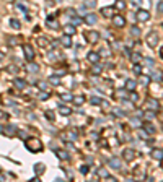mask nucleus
Segmentation results:
<instances>
[{"mask_svg": "<svg viewBox=\"0 0 163 182\" xmlns=\"http://www.w3.org/2000/svg\"><path fill=\"white\" fill-rule=\"evenodd\" d=\"M25 147H26L28 151H31V153L42 151V143L38 138H26L25 140Z\"/></svg>", "mask_w": 163, "mask_h": 182, "instance_id": "obj_1", "label": "nucleus"}, {"mask_svg": "<svg viewBox=\"0 0 163 182\" xmlns=\"http://www.w3.org/2000/svg\"><path fill=\"white\" fill-rule=\"evenodd\" d=\"M158 41H160V38H158V33H157V31H150V33L147 34V44H149L152 49L158 46Z\"/></svg>", "mask_w": 163, "mask_h": 182, "instance_id": "obj_2", "label": "nucleus"}, {"mask_svg": "<svg viewBox=\"0 0 163 182\" xmlns=\"http://www.w3.org/2000/svg\"><path fill=\"white\" fill-rule=\"evenodd\" d=\"M61 140L64 141H75L77 140V133L72 132V130H65V132H61Z\"/></svg>", "mask_w": 163, "mask_h": 182, "instance_id": "obj_3", "label": "nucleus"}, {"mask_svg": "<svg viewBox=\"0 0 163 182\" xmlns=\"http://www.w3.org/2000/svg\"><path fill=\"white\" fill-rule=\"evenodd\" d=\"M108 166L111 169H114V171H121V168H122V163H121V159L116 156H113V158H109L108 159Z\"/></svg>", "mask_w": 163, "mask_h": 182, "instance_id": "obj_4", "label": "nucleus"}, {"mask_svg": "<svg viewBox=\"0 0 163 182\" xmlns=\"http://www.w3.org/2000/svg\"><path fill=\"white\" fill-rule=\"evenodd\" d=\"M136 18H137V21L144 23V21H147V20H150V11H147V10H144V8L137 10Z\"/></svg>", "mask_w": 163, "mask_h": 182, "instance_id": "obj_5", "label": "nucleus"}, {"mask_svg": "<svg viewBox=\"0 0 163 182\" xmlns=\"http://www.w3.org/2000/svg\"><path fill=\"white\" fill-rule=\"evenodd\" d=\"M3 133H5L7 137H15V135L18 133V130H17V125H13V124L5 125V128H3Z\"/></svg>", "mask_w": 163, "mask_h": 182, "instance_id": "obj_6", "label": "nucleus"}, {"mask_svg": "<svg viewBox=\"0 0 163 182\" xmlns=\"http://www.w3.org/2000/svg\"><path fill=\"white\" fill-rule=\"evenodd\" d=\"M23 49H25V57L28 62H31V60L34 59V51H33V47L30 46V44H25L23 46Z\"/></svg>", "mask_w": 163, "mask_h": 182, "instance_id": "obj_7", "label": "nucleus"}, {"mask_svg": "<svg viewBox=\"0 0 163 182\" xmlns=\"http://www.w3.org/2000/svg\"><path fill=\"white\" fill-rule=\"evenodd\" d=\"M111 20H113V25L118 26V28H122V26L126 25V18L122 17V15H114Z\"/></svg>", "mask_w": 163, "mask_h": 182, "instance_id": "obj_8", "label": "nucleus"}, {"mask_svg": "<svg viewBox=\"0 0 163 182\" xmlns=\"http://www.w3.org/2000/svg\"><path fill=\"white\" fill-rule=\"evenodd\" d=\"M122 156H124L126 161H132L134 158H136V150L132 148H126L124 151H122Z\"/></svg>", "mask_w": 163, "mask_h": 182, "instance_id": "obj_9", "label": "nucleus"}, {"mask_svg": "<svg viewBox=\"0 0 163 182\" xmlns=\"http://www.w3.org/2000/svg\"><path fill=\"white\" fill-rule=\"evenodd\" d=\"M150 155H152V158H153V159L161 161V159H163V148H153Z\"/></svg>", "mask_w": 163, "mask_h": 182, "instance_id": "obj_10", "label": "nucleus"}, {"mask_svg": "<svg viewBox=\"0 0 163 182\" xmlns=\"http://www.w3.org/2000/svg\"><path fill=\"white\" fill-rule=\"evenodd\" d=\"M59 41H61V44L64 47H70L72 46V36H69V34H64L61 39H59Z\"/></svg>", "mask_w": 163, "mask_h": 182, "instance_id": "obj_11", "label": "nucleus"}, {"mask_svg": "<svg viewBox=\"0 0 163 182\" xmlns=\"http://www.w3.org/2000/svg\"><path fill=\"white\" fill-rule=\"evenodd\" d=\"M100 57H101V55H100V52H95V51L88 52V55H86V59H88L91 63H96L98 60H100Z\"/></svg>", "mask_w": 163, "mask_h": 182, "instance_id": "obj_12", "label": "nucleus"}, {"mask_svg": "<svg viewBox=\"0 0 163 182\" xmlns=\"http://www.w3.org/2000/svg\"><path fill=\"white\" fill-rule=\"evenodd\" d=\"M96 21H98V17L95 13H86L85 15V23L86 25H95Z\"/></svg>", "mask_w": 163, "mask_h": 182, "instance_id": "obj_13", "label": "nucleus"}, {"mask_svg": "<svg viewBox=\"0 0 163 182\" xmlns=\"http://www.w3.org/2000/svg\"><path fill=\"white\" fill-rule=\"evenodd\" d=\"M88 42L91 44H95V42H98V39H100V34H98V31H90L88 34Z\"/></svg>", "mask_w": 163, "mask_h": 182, "instance_id": "obj_14", "label": "nucleus"}, {"mask_svg": "<svg viewBox=\"0 0 163 182\" xmlns=\"http://www.w3.org/2000/svg\"><path fill=\"white\" fill-rule=\"evenodd\" d=\"M55 155H57V158H59V159H62V161H69L70 159V155L67 151H64V150H57Z\"/></svg>", "mask_w": 163, "mask_h": 182, "instance_id": "obj_15", "label": "nucleus"}, {"mask_svg": "<svg viewBox=\"0 0 163 182\" xmlns=\"http://www.w3.org/2000/svg\"><path fill=\"white\" fill-rule=\"evenodd\" d=\"M101 15L106 18H113L114 17V8H109V7H105V8H101Z\"/></svg>", "mask_w": 163, "mask_h": 182, "instance_id": "obj_16", "label": "nucleus"}, {"mask_svg": "<svg viewBox=\"0 0 163 182\" xmlns=\"http://www.w3.org/2000/svg\"><path fill=\"white\" fill-rule=\"evenodd\" d=\"M147 106H149V109H152V111H158L160 104H158L157 99H149V101H147Z\"/></svg>", "mask_w": 163, "mask_h": 182, "instance_id": "obj_17", "label": "nucleus"}, {"mask_svg": "<svg viewBox=\"0 0 163 182\" xmlns=\"http://www.w3.org/2000/svg\"><path fill=\"white\" fill-rule=\"evenodd\" d=\"M44 171H46V166L42 164V163H36V164H34V172H36V176H41Z\"/></svg>", "mask_w": 163, "mask_h": 182, "instance_id": "obj_18", "label": "nucleus"}, {"mask_svg": "<svg viewBox=\"0 0 163 182\" xmlns=\"http://www.w3.org/2000/svg\"><path fill=\"white\" fill-rule=\"evenodd\" d=\"M142 128H144V130H145L147 133H149V135H153V133H155V130H157V128H155V127H153V125L150 124V122H145V124H144V127H142Z\"/></svg>", "mask_w": 163, "mask_h": 182, "instance_id": "obj_19", "label": "nucleus"}, {"mask_svg": "<svg viewBox=\"0 0 163 182\" xmlns=\"http://www.w3.org/2000/svg\"><path fill=\"white\" fill-rule=\"evenodd\" d=\"M59 114H61V116H70V114H72V109L61 104V106H59Z\"/></svg>", "mask_w": 163, "mask_h": 182, "instance_id": "obj_20", "label": "nucleus"}, {"mask_svg": "<svg viewBox=\"0 0 163 182\" xmlns=\"http://www.w3.org/2000/svg\"><path fill=\"white\" fill-rule=\"evenodd\" d=\"M96 176L101 177V179H108L109 172H108V169H106V168H101V169H98V171H96Z\"/></svg>", "mask_w": 163, "mask_h": 182, "instance_id": "obj_21", "label": "nucleus"}, {"mask_svg": "<svg viewBox=\"0 0 163 182\" xmlns=\"http://www.w3.org/2000/svg\"><path fill=\"white\" fill-rule=\"evenodd\" d=\"M126 90L127 91H134V90H136V86H137V83L136 82H134V80H126Z\"/></svg>", "mask_w": 163, "mask_h": 182, "instance_id": "obj_22", "label": "nucleus"}, {"mask_svg": "<svg viewBox=\"0 0 163 182\" xmlns=\"http://www.w3.org/2000/svg\"><path fill=\"white\" fill-rule=\"evenodd\" d=\"M26 68H28V72H31V73H36V72L39 70V67H38L36 63L33 62V60H31V62H30V63H28V65H26Z\"/></svg>", "mask_w": 163, "mask_h": 182, "instance_id": "obj_23", "label": "nucleus"}, {"mask_svg": "<svg viewBox=\"0 0 163 182\" xmlns=\"http://www.w3.org/2000/svg\"><path fill=\"white\" fill-rule=\"evenodd\" d=\"M64 31H65V34H69V36H74L75 34V26L74 25H67V26H64Z\"/></svg>", "mask_w": 163, "mask_h": 182, "instance_id": "obj_24", "label": "nucleus"}, {"mask_svg": "<svg viewBox=\"0 0 163 182\" xmlns=\"http://www.w3.org/2000/svg\"><path fill=\"white\" fill-rule=\"evenodd\" d=\"M49 83L54 85V86H59V85H61V76H57V75L49 76Z\"/></svg>", "mask_w": 163, "mask_h": 182, "instance_id": "obj_25", "label": "nucleus"}, {"mask_svg": "<svg viewBox=\"0 0 163 182\" xmlns=\"http://www.w3.org/2000/svg\"><path fill=\"white\" fill-rule=\"evenodd\" d=\"M101 72H103V67L98 65V62L93 63V67H91V73H93V75H100Z\"/></svg>", "mask_w": 163, "mask_h": 182, "instance_id": "obj_26", "label": "nucleus"}, {"mask_svg": "<svg viewBox=\"0 0 163 182\" xmlns=\"http://www.w3.org/2000/svg\"><path fill=\"white\" fill-rule=\"evenodd\" d=\"M74 104L75 106H82L83 103H85V96H74Z\"/></svg>", "mask_w": 163, "mask_h": 182, "instance_id": "obj_27", "label": "nucleus"}, {"mask_svg": "<svg viewBox=\"0 0 163 182\" xmlns=\"http://www.w3.org/2000/svg\"><path fill=\"white\" fill-rule=\"evenodd\" d=\"M15 86H17L18 90H23V88L26 86V82H25V80H21V78H17V80H15Z\"/></svg>", "mask_w": 163, "mask_h": 182, "instance_id": "obj_28", "label": "nucleus"}, {"mask_svg": "<svg viewBox=\"0 0 163 182\" xmlns=\"http://www.w3.org/2000/svg\"><path fill=\"white\" fill-rule=\"evenodd\" d=\"M10 26L13 28V29H20V28H21V23H20L17 18H11L10 20Z\"/></svg>", "mask_w": 163, "mask_h": 182, "instance_id": "obj_29", "label": "nucleus"}, {"mask_svg": "<svg viewBox=\"0 0 163 182\" xmlns=\"http://www.w3.org/2000/svg\"><path fill=\"white\" fill-rule=\"evenodd\" d=\"M20 41H18V38H15V36H8V38H7V44H8V46H17Z\"/></svg>", "mask_w": 163, "mask_h": 182, "instance_id": "obj_30", "label": "nucleus"}, {"mask_svg": "<svg viewBox=\"0 0 163 182\" xmlns=\"http://www.w3.org/2000/svg\"><path fill=\"white\" fill-rule=\"evenodd\" d=\"M101 98H98V96H91L90 98V103L93 104V106H101Z\"/></svg>", "mask_w": 163, "mask_h": 182, "instance_id": "obj_31", "label": "nucleus"}, {"mask_svg": "<svg viewBox=\"0 0 163 182\" xmlns=\"http://www.w3.org/2000/svg\"><path fill=\"white\" fill-rule=\"evenodd\" d=\"M130 34H132L134 38H139V36H140V28H139V26H132V28H130Z\"/></svg>", "mask_w": 163, "mask_h": 182, "instance_id": "obj_32", "label": "nucleus"}, {"mask_svg": "<svg viewBox=\"0 0 163 182\" xmlns=\"http://www.w3.org/2000/svg\"><path fill=\"white\" fill-rule=\"evenodd\" d=\"M111 112H113V114H116V117H124L126 116V111H122V109H111Z\"/></svg>", "mask_w": 163, "mask_h": 182, "instance_id": "obj_33", "label": "nucleus"}, {"mask_svg": "<svg viewBox=\"0 0 163 182\" xmlns=\"http://www.w3.org/2000/svg\"><path fill=\"white\" fill-rule=\"evenodd\" d=\"M124 8H126V2H124V0H116V10L122 11Z\"/></svg>", "mask_w": 163, "mask_h": 182, "instance_id": "obj_34", "label": "nucleus"}, {"mask_svg": "<svg viewBox=\"0 0 163 182\" xmlns=\"http://www.w3.org/2000/svg\"><path fill=\"white\" fill-rule=\"evenodd\" d=\"M144 117H145L147 120H152L153 117H155V111H152V109H149L147 112H144Z\"/></svg>", "mask_w": 163, "mask_h": 182, "instance_id": "obj_35", "label": "nucleus"}, {"mask_svg": "<svg viewBox=\"0 0 163 182\" xmlns=\"http://www.w3.org/2000/svg\"><path fill=\"white\" fill-rule=\"evenodd\" d=\"M17 8H18V10H21L23 13H28V7H26L23 2H17Z\"/></svg>", "mask_w": 163, "mask_h": 182, "instance_id": "obj_36", "label": "nucleus"}, {"mask_svg": "<svg viewBox=\"0 0 163 182\" xmlns=\"http://www.w3.org/2000/svg\"><path fill=\"white\" fill-rule=\"evenodd\" d=\"M61 99H62V101H72L74 96L70 94V93H62V94H61Z\"/></svg>", "mask_w": 163, "mask_h": 182, "instance_id": "obj_37", "label": "nucleus"}, {"mask_svg": "<svg viewBox=\"0 0 163 182\" xmlns=\"http://www.w3.org/2000/svg\"><path fill=\"white\" fill-rule=\"evenodd\" d=\"M38 44L41 47H47L49 46V41H47V39H44V38H38Z\"/></svg>", "mask_w": 163, "mask_h": 182, "instance_id": "obj_38", "label": "nucleus"}, {"mask_svg": "<svg viewBox=\"0 0 163 182\" xmlns=\"http://www.w3.org/2000/svg\"><path fill=\"white\" fill-rule=\"evenodd\" d=\"M132 60H134L136 63H139V62L142 60V55L139 54V52H134V54H132Z\"/></svg>", "mask_w": 163, "mask_h": 182, "instance_id": "obj_39", "label": "nucleus"}, {"mask_svg": "<svg viewBox=\"0 0 163 182\" xmlns=\"http://www.w3.org/2000/svg\"><path fill=\"white\" fill-rule=\"evenodd\" d=\"M7 70H8L10 73H17V72H18V67L17 65H8V67H7Z\"/></svg>", "mask_w": 163, "mask_h": 182, "instance_id": "obj_40", "label": "nucleus"}, {"mask_svg": "<svg viewBox=\"0 0 163 182\" xmlns=\"http://www.w3.org/2000/svg\"><path fill=\"white\" fill-rule=\"evenodd\" d=\"M44 116H46L47 119L51 120V122H52V120H54V112H52V111H46V112H44Z\"/></svg>", "mask_w": 163, "mask_h": 182, "instance_id": "obj_41", "label": "nucleus"}, {"mask_svg": "<svg viewBox=\"0 0 163 182\" xmlns=\"http://www.w3.org/2000/svg\"><path fill=\"white\" fill-rule=\"evenodd\" d=\"M80 172L83 174V176H85V174H88V172H90V168H88L86 164H83L82 168H80Z\"/></svg>", "mask_w": 163, "mask_h": 182, "instance_id": "obj_42", "label": "nucleus"}, {"mask_svg": "<svg viewBox=\"0 0 163 182\" xmlns=\"http://www.w3.org/2000/svg\"><path fill=\"white\" fill-rule=\"evenodd\" d=\"M49 93H47V91H42L41 93V94H39V99H42V101H44V99H49Z\"/></svg>", "mask_w": 163, "mask_h": 182, "instance_id": "obj_43", "label": "nucleus"}, {"mask_svg": "<svg viewBox=\"0 0 163 182\" xmlns=\"http://www.w3.org/2000/svg\"><path fill=\"white\" fill-rule=\"evenodd\" d=\"M80 23H82V20H80V18H77V17H72V25H74V26L80 25Z\"/></svg>", "mask_w": 163, "mask_h": 182, "instance_id": "obj_44", "label": "nucleus"}, {"mask_svg": "<svg viewBox=\"0 0 163 182\" xmlns=\"http://www.w3.org/2000/svg\"><path fill=\"white\" fill-rule=\"evenodd\" d=\"M134 73H136V75H140L142 73V67L140 65H134Z\"/></svg>", "mask_w": 163, "mask_h": 182, "instance_id": "obj_45", "label": "nucleus"}, {"mask_svg": "<svg viewBox=\"0 0 163 182\" xmlns=\"http://www.w3.org/2000/svg\"><path fill=\"white\" fill-rule=\"evenodd\" d=\"M17 135L20 137V138H23V140H26V138H28V137H26V132H23V130H18Z\"/></svg>", "mask_w": 163, "mask_h": 182, "instance_id": "obj_46", "label": "nucleus"}, {"mask_svg": "<svg viewBox=\"0 0 163 182\" xmlns=\"http://www.w3.org/2000/svg\"><path fill=\"white\" fill-rule=\"evenodd\" d=\"M100 55H103V57H108V55H109V51H108V49H103V51L100 52Z\"/></svg>", "mask_w": 163, "mask_h": 182, "instance_id": "obj_47", "label": "nucleus"}, {"mask_svg": "<svg viewBox=\"0 0 163 182\" xmlns=\"http://www.w3.org/2000/svg\"><path fill=\"white\" fill-rule=\"evenodd\" d=\"M145 63H147L149 67H153V63H155V62H153L152 59H145Z\"/></svg>", "mask_w": 163, "mask_h": 182, "instance_id": "obj_48", "label": "nucleus"}, {"mask_svg": "<svg viewBox=\"0 0 163 182\" xmlns=\"http://www.w3.org/2000/svg\"><path fill=\"white\" fill-rule=\"evenodd\" d=\"M153 80H155V82H160V80H161V75L160 73H153Z\"/></svg>", "mask_w": 163, "mask_h": 182, "instance_id": "obj_49", "label": "nucleus"}, {"mask_svg": "<svg viewBox=\"0 0 163 182\" xmlns=\"http://www.w3.org/2000/svg\"><path fill=\"white\" fill-rule=\"evenodd\" d=\"M130 99H132V101H137V99H139V96H137L134 91H130Z\"/></svg>", "mask_w": 163, "mask_h": 182, "instance_id": "obj_50", "label": "nucleus"}, {"mask_svg": "<svg viewBox=\"0 0 163 182\" xmlns=\"http://www.w3.org/2000/svg\"><path fill=\"white\" fill-rule=\"evenodd\" d=\"M157 10H158V11H160V13H163V0H161V2H160V3H158V7H157Z\"/></svg>", "mask_w": 163, "mask_h": 182, "instance_id": "obj_51", "label": "nucleus"}, {"mask_svg": "<svg viewBox=\"0 0 163 182\" xmlns=\"http://www.w3.org/2000/svg\"><path fill=\"white\" fill-rule=\"evenodd\" d=\"M38 86H39V88H41V90H42V91H44V90H46V83H44V82H39V83H38Z\"/></svg>", "mask_w": 163, "mask_h": 182, "instance_id": "obj_52", "label": "nucleus"}, {"mask_svg": "<svg viewBox=\"0 0 163 182\" xmlns=\"http://www.w3.org/2000/svg\"><path fill=\"white\" fill-rule=\"evenodd\" d=\"M140 82H142V85H147V83H149V78H145V76H142V78H140Z\"/></svg>", "mask_w": 163, "mask_h": 182, "instance_id": "obj_53", "label": "nucleus"}, {"mask_svg": "<svg viewBox=\"0 0 163 182\" xmlns=\"http://www.w3.org/2000/svg\"><path fill=\"white\" fill-rule=\"evenodd\" d=\"M5 180V176H3V174H0V182H3Z\"/></svg>", "mask_w": 163, "mask_h": 182, "instance_id": "obj_54", "label": "nucleus"}, {"mask_svg": "<svg viewBox=\"0 0 163 182\" xmlns=\"http://www.w3.org/2000/svg\"><path fill=\"white\" fill-rule=\"evenodd\" d=\"M160 57L163 59V47H161V49H160Z\"/></svg>", "mask_w": 163, "mask_h": 182, "instance_id": "obj_55", "label": "nucleus"}, {"mask_svg": "<svg viewBox=\"0 0 163 182\" xmlns=\"http://www.w3.org/2000/svg\"><path fill=\"white\" fill-rule=\"evenodd\" d=\"M3 128H5V127H2V125H0V133H3Z\"/></svg>", "mask_w": 163, "mask_h": 182, "instance_id": "obj_56", "label": "nucleus"}, {"mask_svg": "<svg viewBox=\"0 0 163 182\" xmlns=\"http://www.w3.org/2000/svg\"><path fill=\"white\" fill-rule=\"evenodd\" d=\"M161 168H163V159H161Z\"/></svg>", "mask_w": 163, "mask_h": 182, "instance_id": "obj_57", "label": "nucleus"}, {"mask_svg": "<svg viewBox=\"0 0 163 182\" xmlns=\"http://www.w3.org/2000/svg\"><path fill=\"white\" fill-rule=\"evenodd\" d=\"M161 128H163V124H161Z\"/></svg>", "mask_w": 163, "mask_h": 182, "instance_id": "obj_58", "label": "nucleus"}]
</instances>
